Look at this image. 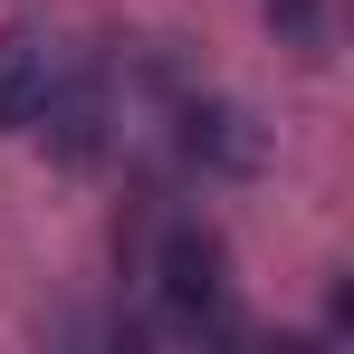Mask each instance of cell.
<instances>
[{
  "label": "cell",
  "instance_id": "obj_1",
  "mask_svg": "<svg viewBox=\"0 0 354 354\" xmlns=\"http://www.w3.org/2000/svg\"><path fill=\"white\" fill-rule=\"evenodd\" d=\"M153 288L173 306L182 335H221V297H230V249L211 221H173L163 249H153Z\"/></svg>",
  "mask_w": 354,
  "mask_h": 354
},
{
  "label": "cell",
  "instance_id": "obj_2",
  "mask_svg": "<svg viewBox=\"0 0 354 354\" xmlns=\"http://www.w3.org/2000/svg\"><path fill=\"white\" fill-rule=\"evenodd\" d=\"M39 124H48V153H58L67 173H86V163L106 153V77H96V67H77V77H58V67H48V96H39Z\"/></svg>",
  "mask_w": 354,
  "mask_h": 354
},
{
  "label": "cell",
  "instance_id": "obj_3",
  "mask_svg": "<svg viewBox=\"0 0 354 354\" xmlns=\"http://www.w3.org/2000/svg\"><path fill=\"white\" fill-rule=\"evenodd\" d=\"M182 153L201 163V173H259V124H249V106H230V96H192L182 106Z\"/></svg>",
  "mask_w": 354,
  "mask_h": 354
},
{
  "label": "cell",
  "instance_id": "obj_4",
  "mask_svg": "<svg viewBox=\"0 0 354 354\" xmlns=\"http://www.w3.org/2000/svg\"><path fill=\"white\" fill-rule=\"evenodd\" d=\"M39 96H48L39 29H0V134H29V124H39Z\"/></svg>",
  "mask_w": 354,
  "mask_h": 354
},
{
  "label": "cell",
  "instance_id": "obj_5",
  "mask_svg": "<svg viewBox=\"0 0 354 354\" xmlns=\"http://www.w3.org/2000/svg\"><path fill=\"white\" fill-rule=\"evenodd\" d=\"M268 29L288 39L297 58H326V10L316 0H268Z\"/></svg>",
  "mask_w": 354,
  "mask_h": 354
}]
</instances>
